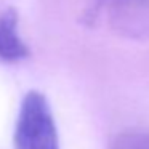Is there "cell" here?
Returning a JSON list of instances; mask_svg holds the SVG:
<instances>
[{"label": "cell", "mask_w": 149, "mask_h": 149, "mask_svg": "<svg viewBox=\"0 0 149 149\" xmlns=\"http://www.w3.org/2000/svg\"><path fill=\"white\" fill-rule=\"evenodd\" d=\"M15 149H59V135L43 93L31 90L19 106L13 135Z\"/></svg>", "instance_id": "cell-1"}, {"label": "cell", "mask_w": 149, "mask_h": 149, "mask_svg": "<svg viewBox=\"0 0 149 149\" xmlns=\"http://www.w3.org/2000/svg\"><path fill=\"white\" fill-rule=\"evenodd\" d=\"M101 13L112 32L130 40L149 39V0H107Z\"/></svg>", "instance_id": "cell-2"}, {"label": "cell", "mask_w": 149, "mask_h": 149, "mask_svg": "<svg viewBox=\"0 0 149 149\" xmlns=\"http://www.w3.org/2000/svg\"><path fill=\"white\" fill-rule=\"evenodd\" d=\"M29 48L18 34V13L8 8L0 15V59L16 63L29 56Z\"/></svg>", "instance_id": "cell-3"}, {"label": "cell", "mask_w": 149, "mask_h": 149, "mask_svg": "<svg viewBox=\"0 0 149 149\" xmlns=\"http://www.w3.org/2000/svg\"><path fill=\"white\" fill-rule=\"evenodd\" d=\"M109 149H149V133L122 132L112 138Z\"/></svg>", "instance_id": "cell-4"}, {"label": "cell", "mask_w": 149, "mask_h": 149, "mask_svg": "<svg viewBox=\"0 0 149 149\" xmlns=\"http://www.w3.org/2000/svg\"><path fill=\"white\" fill-rule=\"evenodd\" d=\"M107 0H90L87 10H85V15H84V21L87 24H95V21L100 18L101 15V10H103L104 3Z\"/></svg>", "instance_id": "cell-5"}]
</instances>
